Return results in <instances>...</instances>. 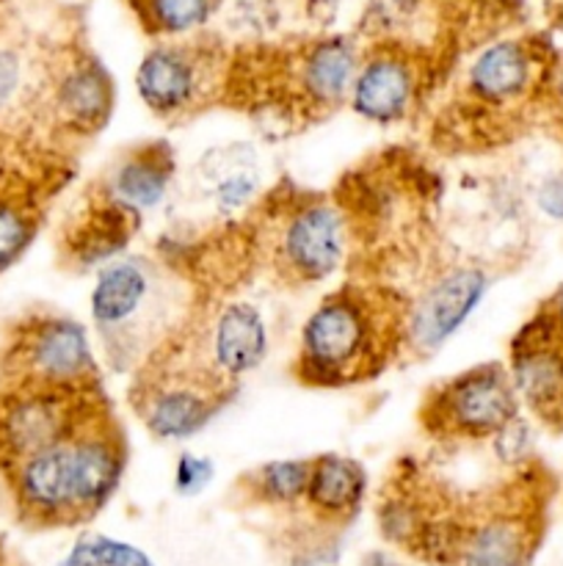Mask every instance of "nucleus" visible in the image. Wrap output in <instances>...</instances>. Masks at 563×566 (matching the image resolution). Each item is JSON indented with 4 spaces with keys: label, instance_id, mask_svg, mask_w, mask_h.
I'll use <instances>...</instances> for the list:
<instances>
[{
    "label": "nucleus",
    "instance_id": "1",
    "mask_svg": "<svg viewBox=\"0 0 563 566\" xmlns=\"http://www.w3.org/2000/svg\"><path fill=\"white\" fill-rule=\"evenodd\" d=\"M395 348H403V310L342 287L304 321L296 374L312 387L353 385L379 374Z\"/></svg>",
    "mask_w": 563,
    "mask_h": 566
},
{
    "label": "nucleus",
    "instance_id": "2",
    "mask_svg": "<svg viewBox=\"0 0 563 566\" xmlns=\"http://www.w3.org/2000/svg\"><path fill=\"white\" fill-rule=\"evenodd\" d=\"M0 376L3 387L94 390L97 363L92 340L77 321L61 315H33L11 332Z\"/></svg>",
    "mask_w": 563,
    "mask_h": 566
},
{
    "label": "nucleus",
    "instance_id": "3",
    "mask_svg": "<svg viewBox=\"0 0 563 566\" xmlns=\"http://www.w3.org/2000/svg\"><path fill=\"white\" fill-rule=\"evenodd\" d=\"M419 418L442 440H491L519 418V396L502 365H480L442 381Z\"/></svg>",
    "mask_w": 563,
    "mask_h": 566
},
{
    "label": "nucleus",
    "instance_id": "4",
    "mask_svg": "<svg viewBox=\"0 0 563 566\" xmlns=\"http://www.w3.org/2000/svg\"><path fill=\"white\" fill-rule=\"evenodd\" d=\"M94 390H44V387H3L0 390V468L70 440L88 415L99 407Z\"/></svg>",
    "mask_w": 563,
    "mask_h": 566
},
{
    "label": "nucleus",
    "instance_id": "5",
    "mask_svg": "<svg viewBox=\"0 0 563 566\" xmlns=\"http://www.w3.org/2000/svg\"><path fill=\"white\" fill-rule=\"evenodd\" d=\"M230 392L232 387L224 385L199 357L191 370H147L136 392V409L149 434L180 442L199 434L219 415Z\"/></svg>",
    "mask_w": 563,
    "mask_h": 566
},
{
    "label": "nucleus",
    "instance_id": "6",
    "mask_svg": "<svg viewBox=\"0 0 563 566\" xmlns=\"http://www.w3.org/2000/svg\"><path fill=\"white\" fill-rule=\"evenodd\" d=\"M348 254V219L342 208L318 197L293 202L279 219L274 260L285 280L315 285L342 269Z\"/></svg>",
    "mask_w": 563,
    "mask_h": 566
},
{
    "label": "nucleus",
    "instance_id": "7",
    "mask_svg": "<svg viewBox=\"0 0 563 566\" xmlns=\"http://www.w3.org/2000/svg\"><path fill=\"white\" fill-rule=\"evenodd\" d=\"M489 291V276L478 265H456L436 276L403 310V348L434 354L467 324Z\"/></svg>",
    "mask_w": 563,
    "mask_h": 566
},
{
    "label": "nucleus",
    "instance_id": "8",
    "mask_svg": "<svg viewBox=\"0 0 563 566\" xmlns=\"http://www.w3.org/2000/svg\"><path fill=\"white\" fill-rule=\"evenodd\" d=\"M70 440L33 453L6 470L14 506L25 523L39 525V528L83 523L81 509H77Z\"/></svg>",
    "mask_w": 563,
    "mask_h": 566
},
{
    "label": "nucleus",
    "instance_id": "9",
    "mask_svg": "<svg viewBox=\"0 0 563 566\" xmlns=\"http://www.w3.org/2000/svg\"><path fill=\"white\" fill-rule=\"evenodd\" d=\"M158 302V271L141 258H116L103 265L92 291V321L108 346L127 348L138 321Z\"/></svg>",
    "mask_w": 563,
    "mask_h": 566
},
{
    "label": "nucleus",
    "instance_id": "10",
    "mask_svg": "<svg viewBox=\"0 0 563 566\" xmlns=\"http://www.w3.org/2000/svg\"><path fill=\"white\" fill-rule=\"evenodd\" d=\"M72 468H75V490L81 520L97 517L114 492L119 490L127 468V446L116 420L99 403L86 423L72 434Z\"/></svg>",
    "mask_w": 563,
    "mask_h": 566
},
{
    "label": "nucleus",
    "instance_id": "11",
    "mask_svg": "<svg viewBox=\"0 0 563 566\" xmlns=\"http://www.w3.org/2000/svg\"><path fill=\"white\" fill-rule=\"evenodd\" d=\"M508 376L519 401H528L535 412L555 415L563 409V335L550 313L522 326Z\"/></svg>",
    "mask_w": 563,
    "mask_h": 566
},
{
    "label": "nucleus",
    "instance_id": "12",
    "mask_svg": "<svg viewBox=\"0 0 563 566\" xmlns=\"http://www.w3.org/2000/svg\"><path fill=\"white\" fill-rule=\"evenodd\" d=\"M417 94L419 70L412 55L386 48L362 59L348 103H351L353 114H359L362 119L375 122V125H392L412 114Z\"/></svg>",
    "mask_w": 563,
    "mask_h": 566
},
{
    "label": "nucleus",
    "instance_id": "13",
    "mask_svg": "<svg viewBox=\"0 0 563 566\" xmlns=\"http://www.w3.org/2000/svg\"><path fill=\"white\" fill-rule=\"evenodd\" d=\"M136 88L155 116L174 119L202 103L208 92V64L193 50L160 44L138 64Z\"/></svg>",
    "mask_w": 563,
    "mask_h": 566
},
{
    "label": "nucleus",
    "instance_id": "14",
    "mask_svg": "<svg viewBox=\"0 0 563 566\" xmlns=\"http://www.w3.org/2000/svg\"><path fill=\"white\" fill-rule=\"evenodd\" d=\"M55 127L70 136H94L114 111V83L99 61L81 55L59 70L47 92Z\"/></svg>",
    "mask_w": 563,
    "mask_h": 566
},
{
    "label": "nucleus",
    "instance_id": "15",
    "mask_svg": "<svg viewBox=\"0 0 563 566\" xmlns=\"http://www.w3.org/2000/svg\"><path fill=\"white\" fill-rule=\"evenodd\" d=\"M268 354V326L252 302H226L213 315L204 340V365L224 385L235 387L243 376L259 368Z\"/></svg>",
    "mask_w": 563,
    "mask_h": 566
},
{
    "label": "nucleus",
    "instance_id": "16",
    "mask_svg": "<svg viewBox=\"0 0 563 566\" xmlns=\"http://www.w3.org/2000/svg\"><path fill=\"white\" fill-rule=\"evenodd\" d=\"M174 177V155L166 144H144L127 153L105 177L103 202L125 210L132 219L163 205Z\"/></svg>",
    "mask_w": 563,
    "mask_h": 566
},
{
    "label": "nucleus",
    "instance_id": "17",
    "mask_svg": "<svg viewBox=\"0 0 563 566\" xmlns=\"http://www.w3.org/2000/svg\"><path fill=\"white\" fill-rule=\"evenodd\" d=\"M359 50L353 39L329 36L309 44L298 59L296 86L307 108H334L351 94L357 77Z\"/></svg>",
    "mask_w": 563,
    "mask_h": 566
},
{
    "label": "nucleus",
    "instance_id": "18",
    "mask_svg": "<svg viewBox=\"0 0 563 566\" xmlns=\"http://www.w3.org/2000/svg\"><path fill=\"white\" fill-rule=\"evenodd\" d=\"M533 59L519 42H495L478 53L467 70V92L484 108H506L528 94Z\"/></svg>",
    "mask_w": 563,
    "mask_h": 566
},
{
    "label": "nucleus",
    "instance_id": "19",
    "mask_svg": "<svg viewBox=\"0 0 563 566\" xmlns=\"http://www.w3.org/2000/svg\"><path fill=\"white\" fill-rule=\"evenodd\" d=\"M368 492V473L351 457L326 453L312 459L304 503L320 523H346L359 512Z\"/></svg>",
    "mask_w": 563,
    "mask_h": 566
},
{
    "label": "nucleus",
    "instance_id": "20",
    "mask_svg": "<svg viewBox=\"0 0 563 566\" xmlns=\"http://www.w3.org/2000/svg\"><path fill=\"white\" fill-rule=\"evenodd\" d=\"M530 553V528L522 514L489 512L464 531L461 566H524Z\"/></svg>",
    "mask_w": 563,
    "mask_h": 566
},
{
    "label": "nucleus",
    "instance_id": "21",
    "mask_svg": "<svg viewBox=\"0 0 563 566\" xmlns=\"http://www.w3.org/2000/svg\"><path fill=\"white\" fill-rule=\"evenodd\" d=\"M138 219L108 202H99L81 224L66 235V254L77 269L108 265L130 243Z\"/></svg>",
    "mask_w": 563,
    "mask_h": 566
},
{
    "label": "nucleus",
    "instance_id": "22",
    "mask_svg": "<svg viewBox=\"0 0 563 566\" xmlns=\"http://www.w3.org/2000/svg\"><path fill=\"white\" fill-rule=\"evenodd\" d=\"M312 473V459H282L252 470L243 479V490L268 506H298L304 503Z\"/></svg>",
    "mask_w": 563,
    "mask_h": 566
},
{
    "label": "nucleus",
    "instance_id": "23",
    "mask_svg": "<svg viewBox=\"0 0 563 566\" xmlns=\"http://www.w3.org/2000/svg\"><path fill=\"white\" fill-rule=\"evenodd\" d=\"M39 221V208L31 197L0 191V274L28 252L36 238Z\"/></svg>",
    "mask_w": 563,
    "mask_h": 566
},
{
    "label": "nucleus",
    "instance_id": "24",
    "mask_svg": "<svg viewBox=\"0 0 563 566\" xmlns=\"http://www.w3.org/2000/svg\"><path fill=\"white\" fill-rule=\"evenodd\" d=\"M219 0H141V11L147 25L155 33L166 36H182L213 17Z\"/></svg>",
    "mask_w": 563,
    "mask_h": 566
},
{
    "label": "nucleus",
    "instance_id": "25",
    "mask_svg": "<svg viewBox=\"0 0 563 566\" xmlns=\"http://www.w3.org/2000/svg\"><path fill=\"white\" fill-rule=\"evenodd\" d=\"M61 566H155V562L127 542L110 536H83Z\"/></svg>",
    "mask_w": 563,
    "mask_h": 566
},
{
    "label": "nucleus",
    "instance_id": "26",
    "mask_svg": "<svg viewBox=\"0 0 563 566\" xmlns=\"http://www.w3.org/2000/svg\"><path fill=\"white\" fill-rule=\"evenodd\" d=\"M259 191V171L254 166H230L221 171V177L213 186V205L219 213L230 216L254 202Z\"/></svg>",
    "mask_w": 563,
    "mask_h": 566
},
{
    "label": "nucleus",
    "instance_id": "27",
    "mask_svg": "<svg viewBox=\"0 0 563 566\" xmlns=\"http://www.w3.org/2000/svg\"><path fill=\"white\" fill-rule=\"evenodd\" d=\"M25 92V61L14 48H0V119L17 108Z\"/></svg>",
    "mask_w": 563,
    "mask_h": 566
},
{
    "label": "nucleus",
    "instance_id": "28",
    "mask_svg": "<svg viewBox=\"0 0 563 566\" xmlns=\"http://www.w3.org/2000/svg\"><path fill=\"white\" fill-rule=\"evenodd\" d=\"M215 468L208 457H199V453H182L174 464V490L180 495L193 497L199 492H204L213 481Z\"/></svg>",
    "mask_w": 563,
    "mask_h": 566
},
{
    "label": "nucleus",
    "instance_id": "29",
    "mask_svg": "<svg viewBox=\"0 0 563 566\" xmlns=\"http://www.w3.org/2000/svg\"><path fill=\"white\" fill-rule=\"evenodd\" d=\"M491 446L500 462H522L524 451L530 448V429L522 418H513L502 431L491 437Z\"/></svg>",
    "mask_w": 563,
    "mask_h": 566
},
{
    "label": "nucleus",
    "instance_id": "30",
    "mask_svg": "<svg viewBox=\"0 0 563 566\" xmlns=\"http://www.w3.org/2000/svg\"><path fill=\"white\" fill-rule=\"evenodd\" d=\"M535 202H539L541 213L563 221V175H552L550 180L541 182L539 193H535Z\"/></svg>",
    "mask_w": 563,
    "mask_h": 566
},
{
    "label": "nucleus",
    "instance_id": "31",
    "mask_svg": "<svg viewBox=\"0 0 563 566\" xmlns=\"http://www.w3.org/2000/svg\"><path fill=\"white\" fill-rule=\"evenodd\" d=\"M546 313L552 315V321H555L557 332H561V335H563V287H561V293H557V298H555V310H546Z\"/></svg>",
    "mask_w": 563,
    "mask_h": 566
},
{
    "label": "nucleus",
    "instance_id": "32",
    "mask_svg": "<svg viewBox=\"0 0 563 566\" xmlns=\"http://www.w3.org/2000/svg\"><path fill=\"white\" fill-rule=\"evenodd\" d=\"M364 566H401V564H395L390 556H384V553H373V556L364 562Z\"/></svg>",
    "mask_w": 563,
    "mask_h": 566
},
{
    "label": "nucleus",
    "instance_id": "33",
    "mask_svg": "<svg viewBox=\"0 0 563 566\" xmlns=\"http://www.w3.org/2000/svg\"><path fill=\"white\" fill-rule=\"evenodd\" d=\"M315 6H334V3H340V0H312Z\"/></svg>",
    "mask_w": 563,
    "mask_h": 566
},
{
    "label": "nucleus",
    "instance_id": "34",
    "mask_svg": "<svg viewBox=\"0 0 563 566\" xmlns=\"http://www.w3.org/2000/svg\"><path fill=\"white\" fill-rule=\"evenodd\" d=\"M0 566H3V564H0Z\"/></svg>",
    "mask_w": 563,
    "mask_h": 566
}]
</instances>
